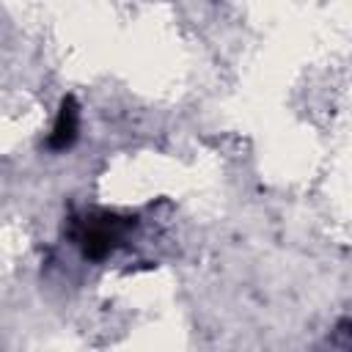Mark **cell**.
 Instances as JSON below:
<instances>
[{
    "label": "cell",
    "instance_id": "obj_1",
    "mask_svg": "<svg viewBox=\"0 0 352 352\" xmlns=\"http://www.w3.org/2000/svg\"><path fill=\"white\" fill-rule=\"evenodd\" d=\"M77 129H80V110H77V104L72 99H63L60 102V113H58V118L52 124V132H50V146L55 151L69 148L74 143V138H77Z\"/></svg>",
    "mask_w": 352,
    "mask_h": 352
}]
</instances>
